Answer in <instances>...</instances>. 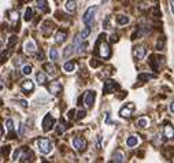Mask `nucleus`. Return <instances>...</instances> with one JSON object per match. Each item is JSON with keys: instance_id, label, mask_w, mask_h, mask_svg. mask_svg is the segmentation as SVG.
Returning <instances> with one entry per match:
<instances>
[{"instance_id": "1", "label": "nucleus", "mask_w": 174, "mask_h": 163, "mask_svg": "<svg viewBox=\"0 0 174 163\" xmlns=\"http://www.w3.org/2000/svg\"><path fill=\"white\" fill-rule=\"evenodd\" d=\"M104 38H106V34H100L96 41L95 49H96V54L99 56H102L104 59H108L111 56V51H110V45L104 41Z\"/></svg>"}, {"instance_id": "2", "label": "nucleus", "mask_w": 174, "mask_h": 163, "mask_svg": "<svg viewBox=\"0 0 174 163\" xmlns=\"http://www.w3.org/2000/svg\"><path fill=\"white\" fill-rule=\"evenodd\" d=\"M36 144H37V147H39V151L41 153H44V155L51 153L52 149H54V144H52V141L48 140V138H44V137L37 138Z\"/></svg>"}, {"instance_id": "3", "label": "nucleus", "mask_w": 174, "mask_h": 163, "mask_svg": "<svg viewBox=\"0 0 174 163\" xmlns=\"http://www.w3.org/2000/svg\"><path fill=\"white\" fill-rule=\"evenodd\" d=\"M97 11V6H91L89 8H88L87 11H85L84 17H82V22L85 23L87 26H89L91 23L93 22V19H95V14Z\"/></svg>"}, {"instance_id": "4", "label": "nucleus", "mask_w": 174, "mask_h": 163, "mask_svg": "<svg viewBox=\"0 0 174 163\" xmlns=\"http://www.w3.org/2000/svg\"><path fill=\"white\" fill-rule=\"evenodd\" d=\"M117 89H119V84L115 82L114 80H107V81H104V85H103V92H104L106 95L113 93V92H115Z\"/></svg>"}, {"instance_id": "5", "label": "nucleus", "mask_w": 174, "mask_h": 163, "mask_svg": "<svg viewBox=\"0 0 174 163\" xmlns=\"http://www.w3.org/2000/svg\"><path fill=\"white\" fill-rule=\"evenodd\" d=\"M41 126H43L44 132H49V130H52V127L55 126V118L52 117L51 114H47L45 117H44Z\"/></svg>"}, {"instance_id": "6", "label": "nucleus", "mask_w": 174, "mask_h": 163, "mask_svg": "<svg viewBox=\"0 0 174 163\" xmlns=\"http://www.w3.org/2000/svg\"><path fill=\"white\" fill-rule=\"evenodd\" d=\"M133 111H134V104L133 103H128V104L123 106V107L119 110V115L122 118H130Z\"/></svg>"}, {"instance_id": "7", "label": "nucleus", "mask_w": 174, "mask_h": 163, "mask_svg": "<svg viewBox=\"0 0 174 163\" xmlns=\"http://www.w3.org/2000/svg\"><path fill=\"white\" fill-rule=\"evenodd\" d=\"M73 147L78 151V152H82V151L87 149V140L82 137H75L73 140Z\"/></svg>"}, {"instance_id": "8", "label": "nucleus", "mask_w": 174, "mask_h": 163, "mask_svg": "<svg viewBox=\"0 0 174 163\" xmlns=\"http://www.w3.org/2000/svg\"><path fill=\"white\" fill-rule=\"evenodd\" d=\"M95 99H96V93L92 91H88L85 92L84 95V102H85V106H87L88 108H91L93 106V103H95Z\"/></svg>"}, {"instance_id": "9", "label": "nucleus", "mask_w": 174, "mask_h": 163, "mask_svg": "<svg viewBox=\"0 0 174 163\" xmlns=\"http://www.w3.org/2000/svg\"><path fill=\"white\" fill-rule=\"evenodd\" d=\"M145 54H147V49H145V47H144V45L134 47L133 55H134V58L137 59V60H143V59L145 58Z\"/></svg>"}, {"instance_id": "10", "label": "nucleus", "mask_w": 174, "mask_h": 163, "mask_svg": "<svg viewBox=\"0 0 174 163\" xmlns=\"http://www.w3.org/2000/svg\"><path fill=\"white\" fill-rule=\"evenodd\" d=\"M23 49H25V52L28 55H33L37 48H36V44H34L33 41L28 40V41H25V44H23Z\"/></svg>"}, {"instance_id": "11", "label": "nucleus", "mask_w": 174, "mask_h": 163, "mask_svg": "<svg viewBox=\"0 0 174 163\" xmlns=\"http://www.w3.org/2000/svg\"><path fill=\"white\" fill-rule=\"evenodd\" d=\"M21 88H22V91L26 92V93H30V92L34 91V85H33V82H32L30 80H25V81H22Z\"/></svg>"}, {"instance_id": "12", "label": "nucleus", "mask_w": 174, "mask_h": 163, "mask_svg": "<svg viewBox=\"0 0 174 163\" xmlns=\"http://www.w3.org/2000/svg\"><path fill=\"white\" fill-rule=\"evenodd\" d=\"M48 91H49V93H52V95H58V93H60V91H62V85H60V82H58V81L51 82V84H49V87H48Z\"/></svg>"}, {"instance_id": "13", "label": "nucleus", "mask_w": 174, "mask_h": 163, "mask_svg": "<svg viewBox=\"0 0 174 163\" xmlns=\"http://www.w3.org/2000/svg\"><path fill=\"white\" fill-rule=\"evenodd\" d=\"M52 30H54V23L49 22V21H47V22H44L43 28H41V32H43L44 36H49V34L52 33Z\"/></svg>"}, {"instance_id": "14", "label": "nucleus", "mask_w": 174, "mask_h": 163, "mask_svg": "<svg viewBox=\"0 0 174 163\" xmlns=\"http://www.w3.org/2000/svg\"><path fill=\"white\" fill-rule=\"evenodd\" d=\"M32 159H33V152H32L30 149H25V148H23L22 155H21V158H19V162H30Z\"/></svg>"}, {"instance_id": "15", "label": "nucleus", "mask_w": 174, "mask_h": 163, "mask_svg": "<svg viewBox=\"0 0 174 163\" xmlns=\"http://www.w3.org/2000/svg\"><path fill=\"white\" fill-rule=\"evenodd\" d=\"M163 134H164V137L166 138H174V127L172 125H164L163 127Z\"/></svg>"}, {"instance_id": "16", "label": "nucleus", "mask_w": 174, "mask_h": 163, "mask_svg": "<svg viewBox=\"0 0 174 163\" xmlns=\"http://www.w3.org/2000/svg\"><path fill=\"white\" fill-rule=\"evenodd\" d=\"M66 38H67V33L64 30H59L56 34H55V43H58V44H62V43H64L66 41Z\"/></svg>"}, {"instance_id": "17", "label": "nucleus", "mask_w": 174, "mask_h": 163, "mask_svg": "<svg viewBox=\"0 0 174 163\" xmlns=\"http://www.w3.org/2000/svg\"><path fill=\"white\" fill-rule=\"evenodd\" d=\"M155 76H152V74H148V73H140L137 76V82L138 84H144L145 81H148V80L154 78Z\"/></svg>"}, {"instance_id": "18", "label": "nucleus", "mask_w": 174, "mask_h": 163, "mask_svg": "<svg viewBox=\"0 0 174 163\" xmlns=\"http://www.w3.org/2000/svg\"><path fill=\"white\" fill-rule=\"evenodd\" d=\"M36 3H37V8H39L40 11H43V13H49V7H48L47 0H36Z\"/></svg>"}, {"instance_id": "19", "label": "nucleus", "mask_w": 174, "mask_h": 163, "mask_svg": "<svg viewBox=\"0 0 174 163\" xmlns=\"http://www.w3.org/2000/svg\"><path fill=\"white\" fill-rule=\"evenodd\" d=\"M6 15L8 17V19H10L11 22H18V18H19L18 11H15V10H7V11H6Z\"/></svg>"}, {"instance_id": "20", "label": "nucleus", "mask_w": 174, "mask_h": 163, "mask_svg": "<svg viewBox=\"0 0 174 163\" xmlns=\"http://www.w3.org/2000/svg\"><path fill=\"white\" fill-rule=\"evenodd\" d=\"M64 8H66L69 13H73V11H75V8H77V2H75V0H67Z\"/></svg>"}, {"instance_id": "21", "label": "nucleus", "mask_w": 174, "mask_h": 163, "mask_svg": "<svg viewBox=\"0 0 174 163\" xmlns=\"http://www.w3.org/2000/svg\"><path fill=\"white\" fill-rule=\"evenodd\" d=\"M63 70L66 73H73L75 70V63H74V62H72V60L66 62V63L63 64Z\"/></svg>"}, {"instance_id": "22", "label": "nucleus", "mask_w": 174, "mask_h": 163, "mask_svg": "<svg viewBox=\"0 0 174 163\" xmlns=\"http://www.w3.org/2000/svg\"><path fill=\"white\" fill-rule=\"evenodd\" d=\"M137 144H138V137L137 136H130V137H128V140H126V145H128L129 148L136 147Z\"/></svg>"}, {"instance_id": "23", "label": "nucleus", "mask_w": 174, "mask_h": 163, "mask_svg": "<svg viewBox=\"0 0 174 163\" xmlns=\"http://www.w3.org/2000/svg\"><path fill=\"white\" fill-rule=\"evenodd\" d=\"M44 69L47 70V73L49 74V77H52V78H54V77H56V72H55V67L52 66L51 63H45V64H44Z\"/></svg>"}, {"instance_id": "24", "label": "nucleus", "mask_w": 174, "mask_h": 163, "mask_svg": "<svg viewBox=\"0 0 174 163\" xmlns=\"http://www.w3.org/2000/svg\"><path fill=\"white\" fill-rule=\"evenodd\" d=\"M129 21H130V19H129V17L122 15V14L117 17V23L119 26H123V25H126V23H129Z\"/></svg>"}, {"instance_id": "25", "label": "nucleus", "mask_w": 174, "mask_h": 163, "mask_svg": "<svg viewBox=\"0 0 174 163\" xmlns=\"http://www.w3.org/2000/svg\"><path fill=\"white\" fill-rule=\"evenodd\" d=\"M36 80H37V82H39L40 85H44L47 82V77H45V74H44L43 72H39L36 74Z\"/></svg>"}, {"instance_id": "26", "label": "nucleus", "mask_w": 174, "mask_h": 163, "mask_svg": "<svg viewBox=\"0 0 174 163\" xmlns=\"http://www.w3.org/2000/svg\"><path fill=\"white\" fill-rule=\"evenodd\" d=\"M123 161H125V158H123V153L122 152H115L114 153V156H113V162H118V163H122Z\"/></svg>"}, {"instance_id": "27", "label": "nucleus", "mask_w": 174, "mask_h": 163, "mask_svg": "<svg viewBox=\"0 0 174 163\" xmlns=\"http://www.w3.org/2000/svg\"><path fill=\"white\" fill-rule=\"evenodd\" d=\"M149 125V121L147 119V118H140V119L137 121V126L141 127V129H144V127H147Z\"/></svg>"}, {"instance_id": "28", "label": "nucleus", "mask_w": 174, "mask_h": 163, "mask_svg": "<svg viewBox=\"0 0 174 163\" xmlns=\"http://www.w3.org/2000/svg\"><path fill=\"white\" fill-rule=\"evenodd\" d=\"M23 18H25V21L28 22V21H30L32 18H33V10H32L30 7H28L25 10V15H23Z\"/></svg>"}, {"instance_id": "29", "label": "nucleus", "mask_w": 174, "mask_h": 163, "mask_svg": "<svg viewBox=\"0 0 174 163\" xmlns=\"http://www.w3.org/2000/svg\"><path fill=\"white\" fill-rule=\"evenodd\" d=\"M6 125H7V129L11 134H14V121L13 119H7L6 121Z\"/></svg>"}, {"instance_id": "30", "label": "nucleus", "mask_w": 174, "mask_h": 163, "mask_svg": "<svg viewBox=\"0 0 174 163\" xmlns=\"http://www.w3.org/2000/svg\"><path fill=\"white\" fill-rule=\"evenodd\" d=\"M59 122H60V123H59V126H58V129H56V132H58V134H62V133H63L64 132V130H66V125H64V122H63V119H60V121H59Z\"/></svg>"}, {"instance_id": "31", "label": "nucleus", "mask_w": 174, "mask_h": 163, "mask_svg": "<svg viewBox=\"0 0 174 163\" xmlns=\"http://www.w3.org/2000/svg\"><path fill=\"white\" fill-rule=\"evenodd\" d=\"M22 151H23V148H18V149L14 151V155H13V159H14V161H19L21 155H22Z\"/></svg>"}, {"instance_id": "32", "label": "nucleus", "mask_w": 174, "mask_h": 163, "mask_svg": "<svg viewBox=\"0 0 174 163\" xmlns=\"http://www.w3.org/2000/svg\"><path fill=\"white\" fill-rule=\"evenodd\" d=\"M17 41H18V37H17V36H11L10 40H8V48H13V47L17 44Z\"/></svg>"}, {"instance_id": "33", "label": "nucleus", "mask_w": 174, "mask_h": 163, "mask_svg": "<svg viewBox=\"0 0 174 163\" xmlns=\"http://www.w3.org/2000/svg\"><path fill=\"white\" fill-rule=\"evenodd\" d=\"M79 34H81L82 40H84V38H87V37H88V36H89V34H91V28H89V26H87V28H85L84 30H82V32H81V33H79Z\"/></svg>"}, {"instance_id": "34", "label": "nucleus", "mask_w": 174, "mask_h": 163, "mask_svg": "<svg viewBox=\"0 0 174 163\" xmlns=\"http://www.w3.org/2000/svg\"><path fill=\"white\" fill-rule=\"evenodd\" d=\"M110 21H111V17H106V19L103 21V28H104V29H111Z\"/></svg>"}, {"instance_id": "35", "label": "nucleus", "mask_w": 174, "mask_h": 163, "mask_svg": "<svg viewBox=\"0 0 174 163\" xmlns=\"http://www.w3.org/2000/svg\"><path fill=\"white\" fill-rule=\"evenodd\" d=\"M58 56H59V55H58V51H56L55 48H52L51 51H49V58H51V60H56Z\"/></svg>"}, {"instance_id": "36", "label": "nucleus", "mask_w": 174, "mask_h": 163, "mask_svg": "<svg viewBox=\"0 0 174 163\" xmlns=\"http://www.w3.org/2000/svg\"><path fill=\"white\" fill-rule=\"evenodd\" d=\"M22 73L25 74V76H29V74L32 73V66H29V64H26V66H23Z\"/></svg>"}, {"instance_id": "37", "label": "nucleus", "mask_w": 174, "mask_h": 163, "mask_svg": "<svg viewBox=\"0 0 174 163\" xmlns=\"http://www.w3.org/2000/svg\"><path fill=\"white\" fill-rule=\"evenodd\" d=\"M26 129H28V126H26L25 123H21V126H19V134L21 136H25L26 134Z\"/></svg>"}, {"instance_id": "38", "label": "nucleus", "mask_w": 174, "mask_h": 163, "mask_svg": "<svg viewBox=\"0 0 174 163\" xmlns=\"http://www.w3.org/2000/svg\"><path fill=\"white\" fill-rule=\"evenodd\" d=\"M85 114H87V112H85L84 110H79V111L77 112V115H75V119H81V118H84Z\"/></svg>"}, {"instance_id": "39", "label": "nucleus", "mask_w": 174, "mask_h": 163, "mask_svg": "<svg viewBox=\"0 0 174 163\" xmlns=\"http://www.w3.org/2000/svg\"><path fill=\"white\" fill-rule=\"evenodd\" d=\"M70 52H73V47L72 45H69L66 48V51H64V58H69L70 56Z\"/></svg>"}, {"instance_id": "40", "label": "nucleus", "mask_w": 174, "mask_h": 163, "mask_svg": "<svg viewBox=\"0 0 174 163\" xmlns=\"http://www.w3.org/2000/svg\"><path fill=\"white\" fill-rule=\"evenodd\" d=\"M89 64H91V67H97V66H99V62H97L96 60V59H91V62H89Z\"/></svg>"}, {"instance_id": "41", "label": "nucleus", "mask_w": 174, "mask_h": 163, "mask_svg": "<svg viewBox=\"0 0 174 163\" xmlns=\"http://www.w3.org/2000/svg\"><path fill=\"white\" fill-rule=\"evenodd\" d=\"M163 45H164V38H162V41L159 43L158 41V44H156V47H158V49H162L163 48Z\"/></svg>"}, {"instance_id": "42", "label": "nucleus", "mask_w": 174, "mask_h": 163, "mask_svg": "<svg viewBox=\"0 0 174 163\" xmlns=\"http://www.w3.org/2000/svg\"><path fill=\"white\" fill-rule=\"evenodd\" d=\"M18 103H19L21 106H22V107H28V106H29L26 100H18Z\"/></svg>"}, {"instance_id": "43", "label": "nucleus", "mask_w": 174, "mask_h": 163, "mask_svg": "<svg viewBox=\"0 0 174 163\" xmlns=\"http://www.w3.org/2000/svg\"><path fill=\"white\" fill-rule=\"evenodd\" d=\"M74 114H75V110H70V111H69V118H70V119L75 118V117H74Z\"/></svg>"}, {"instance_id": "44", "label": "nucleus", "mask_w": 174, "mask_h": 163, "mask_svg": "<svg viewBox=\"0 0 174 163\" xmlns=\"http://www.w3.org/2000/svg\"><path fill=\"white\" fill-rule=\"evenodd\" d=\"M169 4H170V8H172V13L174 14V0H169Z\"/></svg>"}, {"instance_id": "45", "label": "nucleus", "mask_w": 174, "mask_h": 163, "mask_svg": "<svg viewBox=\"0 0 174 163\" xmlns=\"http://www.w3.org/2000/svg\"><path fill=\"white\" fill-rule=\"evenodd\" d=\"M111 41H113V43L118 41V36H117V34H113V36H111Z\"/></svg>"}, {"instance_id": "46", "label": "nucleus", "mask_w": 174, "mask_h": 163, "mask_svg": "<svg viewBox=\"0 0 174 163\" xmlns=\"http://www.w3.org/2000/svg\"><path fill=\"white\" fill-rule=\"evenodd\" d=\"M100 140H102V136H97V148H100Z\"/></svg>"}, {"instance_id": "47", "label": "nucleus", "mask_w": 174, "mask_h": 163, "mask_svg": "<svg viewBox=\"0 0 174 163\" xmlns=\"http://www.w3.org/2000/svg\"><path fill=\"white\" fill-rule=\"evenodd\" d=\"M43 59L44 58V54H43V51H40V54H37V59Z\"/></svg>"}, {"instance_id": "48", "label": "nucleus", "mask_w": 174, "mask_h": 163, "mask_svg": "<svg viewBox=\"0 0 174 163\" xmlns=\"http://www.w3.org/2000/svg\"><path fill=\"white\" fill-rule=\"evenodd\" d=\"M170 111L174 114V102H172V104H170Z\"/></svg>"}, {"instance_id": "49", "label": "nucleus", "mask_w": 174, "mask_h": 163, "mask_svg": "<svg viewBox=\"0 0 174 163\" xmlns=\"http://www.w3.org/2000/svg\"><path fill=\"white\" fill-rule=\"evenodd\" d=\"M106 2H107V0H102V3H106Z\"/></svg>"}]
</instances>
